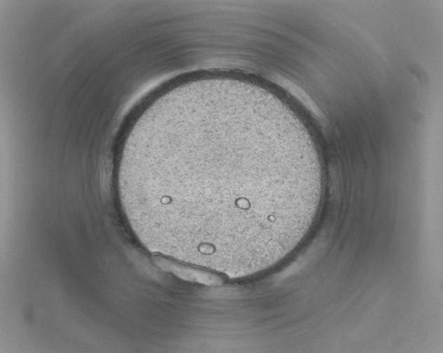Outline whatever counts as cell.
<instances>
[{"instance_id": "obj_1", "label": "cell", "mask_w": 443, "mask_h": 353, "mask_svg": "<svg viewBox=\"0 0 443 353\" xmlns=\"http://www.w3.org/2000/svg\"><path fill=\"white\" fill-rule=\"evenodd\" d=\"M287 120L238 101L167 111L123 158L121 198L142 242L231 277L302 241L322 190L314 151Z\"/></svg>"}]
</instances>
